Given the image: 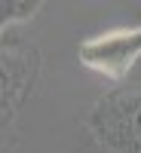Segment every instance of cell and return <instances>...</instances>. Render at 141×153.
<instances>
[{
	"instance_id": "6da1fadb",
	"label": "cell",
	"mask_w": 141,
	"mask_h": 153,
	"mask_svg": "<svg viewBox=\"0 0 141 153\" xmlns=\"http://www.w3.org/2000/svg\"><path fill=\"white\" fill-rule=\"evenodd\" d=\"M43 76L40 46L16 31H3L0 46V126H3V150L16 141V126L25 104L34 98Z\"/></svg>"
},
{
	"instance_id": "7a4b0ae2",
	"label": "cell",
	"mask_w": 141,
	"mask_h": 153,
	"mask_svg": "<svg viewBox=\"0 0 141 153\" xmlns=\"http://www.w3.org/2000/svg\"><path fill=\"white\" fill-rule=\"evenodd\" d=\"M89 138L107 153H141V89L117 86L86 110Z\"/></svg>"
},
{
	"instance_id": "3957f363",
	"label": "cell",
	"mask_w": 141,
	"mask_h": 153,
	"mask_svg": "<svg viewBox=\"0 0 141 153\" xmlns=\"http://www.w3.org/2000/svg\"><path fill=\"white\" fill-rule=\"evenodd\" d=\"M77 58L86 71L104 76V80L123 83L141 61V25L110 28L95 37H86L77 46Z\"/></svg>"
},
{
	"instance_id": "277c9868",
	"label": "cell",
	"mask_w": 141,
	"mask_h": 153,
	"mask_svg": "<svg viewBox=\"0 0 141 153\" xmlns=\"http://www.w3.org/2000/svg\"><path fill=\"white\" fill-rule=\"evenodd\" d=\"M40 9H43V0H3L0 3L3 31H16L19 25H28Z\"/></svg>"
}]
</instances>
